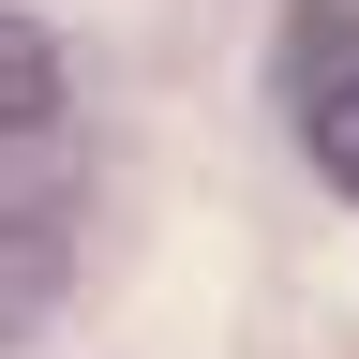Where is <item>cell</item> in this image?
Instances as JSON below:
<instances>
[{
	"mask_svg": "<svg viewBox=\"0 0 359 359\" xmlns=\"http://www.w3.org/2000/svg\"><path fill=\"white\" fill-rule=\"evenodd\" d=\"M75 240V75L30 15H0V344L60 299Z\"/></svg>",
	"mask_w": 359,
	"mask_h": 359,
	"instance_id": "6da1fadb",
	"label": "cell"
},
{
	"mask_svg": "<svg viewBox=\"0 0 359 359\" xmlns=\"http://www.w3.org/2000/svg\"><path fill=\"white\" fill-rule=\"evenodd\" d=\"M285 120H299V150L359 195V0H299L285 15Z\"/></svg>",
	"mask_w": 359,
	"mask_h": 359,
	"instance_id": "7a4b0ae2",
	"label": "cell"
}]
</instances>
